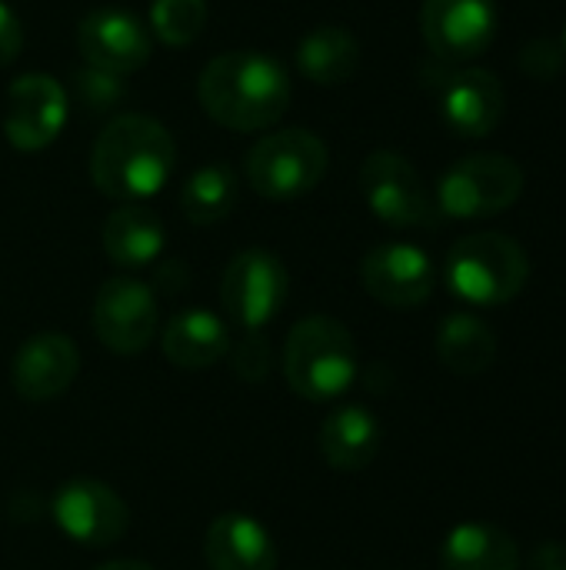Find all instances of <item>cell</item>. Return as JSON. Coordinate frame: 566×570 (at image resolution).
Instances as JSON below:
<instances>
[{
  "label": "cell",
  "mask_w": 566,
  "mask_h": 570,
  "mask_svg": "<svg viewBox=\"0 0 566 570\" xmlns=\"http://www.w3.org/2000/svg\"><path fill=\"white\" fill-rule=\"evenodd\" d=\"M294 97L287 67L264 50H227L214 57L197 80V100L210 120L227 130L254 134L274 127Z\"/></svg>",
  "instance_id": "6da1fadb"
},
{
  "label": "cell",
  "mask_w": 566,
  "mask_h": 570,
  "mask_svg": "<svg viewBox=\"0 0 566 570\" xmlns=\"http://www.w3.org/2000/svg\"><path fill=\"white\" fill-rule=\"evenodd\" d=\"M177 160L170 130L147 114H117L90 150V177L100 194L140 204L163 190Z\"/></svg>",
  "instance_id": "7a4b0ae2"
},
{
  "label": "cell",
  "mask_w": 566,
  "mask_h": 570,
  "mask_svg": "<svg viewBox=\"0 0 566 570\" xmlns=\"http://www.w3.org/2000/svg\"><path fill=\"white\" fill-rule=\"evenodd\" d=\"M360 371L357 341L347 324L327 314H310L297 321L284 344V377L287 387L310 401L324 404L350 391Z\"/></svg>",
  "instance_id": "3957f363"
},
{
  "label": "cell",
  "mask_w": 566,
  "mask_h": 570,
  "mask_svg": "<svg viewBox=\"0 0 566 570\" xmlns=\"http://www.w3.org/2000/svg\"><path fill=\"white\" fill-rule=\"evenodd\" d=\"M444 277L460 301L477 307H500L527 287L530 257L510 234L477 230L450 247Z\"/></svg>",
  "instance_id": "277c9868"
},
{
  "label": "cell",
  "mask_w": 566,
  "mask_h": 570,
  "mask_svg": "<svg viewBox=\"0 0 566 570\" xmlns=\"http://www.w3.org/2000/svg\"><path fill=\"white\" fill-rule=\"evenodd\" d=\"M330 164L327 144L307 130V127H287L260 137L247 160H244V177L254 194L267 200H294L310 194Z\"/></svg>",
  "instance_id": "5b68a950"
},
{
  "label": "cell",
  "mask_w": 566,
  "mask_h": 570,
  "mask_svg": "<svg viewBox=\"0 0 566 570\" xmlns=\"http://www.w3.org/2000/svg\"><path fill=\"white\" fill-rule=\"evenodd\" d=\"M524 167L507 154H467L437 184V210L457 220H480L510 210L524 194Z\"/></svg>",
  "instance_id": "8992f818"
},
{
  "label": "cell",
  "mask_w": 566,
  "mask_h": 570,
  "mask_svg": "<svg viewBox=\"0 0 566 570\" xmlns=\"http://www.w3.org/2000/svg\"><path fill=\"white\" fill-rule=\"evenodd\" d=\"M290 297V274L284 261L264 247H247L230 257L220 277V307L244 334L264 331Z\"/></svg>",
  "instance_id": "52a82bcc"
},
{
  "label": "cell",
  "mask_w": 566,
  "mask_h": 570,
  "mask_svg": "<svg viewBox=\"0 0 566 570\" xmlns=\"http://www.w3.org/2000/svg\"><path fill=\"white\" fill-rule=\"evenodd\" d=\"M360 194L370 214L397 230L434 227L440 214L417 167L397 150H374L364 160Z\"/></svg>",
  "instance_id": "ba28073f"
},
{
  "label": "cell",
  "mask_w": 566,
  "mask_h": 570,
  "mask_svg": "<svg viewBox=\"0 0 566 570\" xmlns=\"http://www.w3.org/2000/svg\"><path fill=\"white\" fill-rule=\"evenodd\" d=\"M50 518L57 531L80 548H110L130 528V508L123 498L93 478H73L50 498Z\"/></svg>",
  "instance_id": "9c48e42d"
},
{
  "label": "cell",
  "mask_w": 566,
  "mask_h": 570,
  "mask_svg": "<svg viewBox=\"0 0 566 570\" xmlns=\"http://www.w3.org/2000/svg\"><path fill=\"white\" fill-rule=\"evenodd\" d=\"M160 327L153 291L137 277H110L93 297V334L117 357L143 354Z\"/></svg>",
  "instance_id": "30bf717a"
},
{
  "label": "cell",
  "mask_w": 566,
  "mask_h": 570,
  "mask_svg": "<svg viewBox=\"0 0 566 570\" xmlns=\"http://www.w3.org/2000/svg\"><path fill=\"white\" fill-rule=\"evenodd\" d=\"M70 114V97L63 83L50 73H20L7 87L3 104V137L17 150H43L50 147Z\"/></svg>",
  "instance_id": "8fae6325"
},
{
  "label": "cell",
  "mask_w": 566,
  "mask_h": 570,
  "mask_svg": "<svg viewBox=\"0 0 566 570\" xmlns=\"http://www.w3.org/2000/svg\"><path fill=\"white\" fill-rule=\"evenodd\" d=\"M494 0H424L420 30L427 47L447 63H467L497 40Z\"/></svg>",
  "instance_id": "7c38bea8"
},
{
  "label": "cell",
  "mask_w": 566,
  "mask_h": 570,
  "mask_svg": "<svg viewBox=\"0 0 566 570\" xmlns=\"http://www.w3.org/2000/svg\"><path fill=\"white\" fill-rule=\"evenodd\" d=\"M77 47L87 67L127 77L150 60L153 40L137 13L120 7H97L80 20Z\"/></svg>",
  "instance_id": "4fadbf2b"
},
{
  "label": "cell",
  "mask_w": 566,
  "mask_h": 570,
  "mask_svg": "<svg viewBox=\"0 0 566 570\" xmlns=\"http://www.w3.org/2000/svg\"><path fill=\"white\" fill-rule=\"evenodd\" d=\"M360 281L377 304L410 311L434 294L437 271L417 244H380L364 257Z\"/></svg>",
  "instance_id": "5bb4252c"
},
{
  "label": "cell",
  "mask_w": 566,
  "mask_h": 570,
  "mask_svg": "<svg viewBox=\"0 0 566 570\" xmlns=\"http://www.w3.org/2000/svg\"><path fill=\"white\" fill-rule=\"evenodd\" d=\"M80 374V351L60 331H40L27 337L10 361V384L20 401L47 404L70 391Z\"/></svg>",
  "instance_id": "9a60e30c"
},
{
  "label": "cell",
  "mask_w": 566,
  "mask_h": 570,
  "mask_svg": "<svg viewBox=\"0 0 566 570\" xmlns=\"http://www.w3.org/2000/svg\"><path fill=\"white\" fill-rule=\"evenodd\" d=\"M507 110L504 83L480 67H464L440 83V117L457 137H487Z\"/></svg>",
  "instance_id": "2e32d148"
},
{
  "label": "cell",
  "mask_w": 566,
  "mask_h": 570,
  "mask_svg": "<svg viewBox=\"0 0 566 570\" xmlns=\"http://www.w3.org/2000/svg\"><path fill=\"white\" fill-rule=\"evenodd\" d=\"M203 558L210 570H277V544L257 518L227 511L210 521Z\"/></svg>",
  "instance_id": "e0dca14e"
},
{
  "label": "cell",
  "mask_w": 566,
  "mask_h": 570,
  "mask_svg": "<svg viewBox=\"0 0 566 570\" xmlns=\"http://www.w3.org/2000/svg\"><path fill=\"white\" fill-rule=\"evenodd\" d=\"M230 344V327L207 307L177 311L160 334L163 357L180 371H207L227 361Z\"/></svg>",
  "instance_id": "ac0fdd59"
},
{
  "label": "cell",
  "mask_w": 566,
  "mask_h": 570,
  "mask_svg": "<svg viewBox=\"0 0 566 570\" xmlns=\"http://www.w3.org/2000/svg\"><path fill=\"white\" fill-rule=\"evenodd\" d=\"M380 441H384V428L374 417V411H367L364 404H344L330 411L317 434L320 458L344 474L370 468L374 458L380 454Z\"/></svg>",
  "instance_id": "d6986e66"
},
{
  "label": "cell",
  "mask_w": 566,
  "mask_h": 570,
  "mask_svg": "<svg viewBox=\"0 0 566 570\" xmlns=\"http://www.w3.org/2000/svg\"><path fill=\"white\" fill-rule=\"evenodd\" d=\"M163 247H167V227L143 204H120L103 220V254L123 271L153 264L163 254Z\"/></svg>",
  "instance_id": "ffe728a7"
},
{
  "label": "cell",
  "mask_w": 566,
  "mask_h": 570,
  "mask_svg": "<svg viewBox=\"0 0 566 570\" xmlns=\"http://www.w3.org/2000/svg\"><path fill=\"white\" fill-rule=\"evenodd\" d=\"M440 570H520V548L504 528L467 521L444 538Z\"/></svg>",
  "instance_id": "44dd1931"
},
{
  "label": "cell",
  "mask_w": 566,
  "mask_h": 570,
  "mask_svg": "<svg viewBox=\"0 0 566 570\" xmlns=\"http://www.w3.org/2000/svg\"><path fill=\"white\" fill-rule=\"evenodd\" d=\"M434 347H437V361L457 377H477V374L490 371L497 361V351H500L490 324L467 311H457L440 321Z\"/></svg>",
  "instance_id": "7402d4cb"
},
{
  "label": "cell",
  "mask_w": 566,
  "mask_h": 570,
  "mask_svg": "<svg viewBox=\"0 0 566 570\" xmlns=\"http://www.w3.org/2000/svg\"><path fill=\"white\" fill-rule=\"evenodd\" d=\"M297 67L310 83H347L360 67V43L350 30L337 23H320L297 43Z\"/></svg>",
  "instance_id": "603a6c76"
},
{
  "label": "cell",
  "mask_w": 566,
  "mask_h": 570,
  "mask_svg": "<svg viewBox=\"0 0 566 570\" xmlns=\"http://www.w3.org/2000/svg\"><path fill=\"white\" fill-rule=\"evenodd\" d=\"M237 197H240V177L234 174L230 164L214 160V164L197 167L187 177V184L180 190V210L190 224L210 227L234 214Z\"/></svg>",
  "instance_id": "cb8c5ba5"
},
{
  "label": "cell",
  "mask_w": 566,
  "mask_h": 570,
  "mask_svg": "<svg viewBox=\"0 0 566 570\" xmlns=\"http://www.w3.org/2000/svg\"><path fill=\"white\" fill-rule=\"evenodd\" d=\"M207 13H210L207 0H153L150 27H153L157 40L180 50V47L193 43L203 33Z\"/></svg>",
  "instance_id": "d4e9b609"
},
{
  "label": "cell",
  "mask_w": 566,
  "mask_h": 570,
  "mask_svg": "<svg viewBox=\"0 0 566 570\" xmlns=\"http://www.w3.org/2000/svg\"><path fill=\"white\" fill-rule=\"evenodd\" d=\"M73 100L90 110V114H110L113 107L123 104L127 97V80L120 73L110 70H97V67H83L73 73Z\"/></svg>",
  "instance_id": "484cf974"
},
{
  "label": "cell",
  "mask_w": 566,
  "mask_h": 570,
  "mask_svg": "<svg viewBox=\"0 0 566 570\" xmlns=\"http://www.w3.org/2000/svg\"><path fill=\"white\" fill-rule=\"evenodd\" d=\"M227 361L237 377H244L247 384H260L274 367V344L260 331H250V334H244V341L230 344Z\"/></svg>",
  "instance_id": "4316f807"
},
{
  "label": "cell",
  "mask_w": 566,
  "mask_h": 570,
  "mask_svg": "<svg viewBox=\"0 0 566 570\" xmlns=\"http://www.w3.org/2000/svg\"><path fill=\"white\" fill-rule=\"evenodd\" d=\"M566 50L560 43H554L550 37H534L530 43H524L520 50V67L534 77V80H554L564 73Z\"/></svg>",
  "instance_id": "83f0119b"
},
{
  "label": "cell",
  "mask_w": 566,
  "mask_h": 570,
  "mask_svg": "<svg viewBox=\"0 0 566 570\" xmlns=\"http://www.w3.org/2000/svg\"><path fill=\"white\" fill-rule=\"evenodd\" d=\"M23 50V23L10 3L0 0V67L13 63Z\"/></svg>",
  "instance_id": "f1b7e54d"
},
{
  "label": "cell",
  "mask_w": 566,
  "mask_h": 570,
  "mask_svg": "<svg viewBox=\"0 0 566 570\" xmlns=\"http://www.w3.org/2000/svg\"><path fill=\"white\" fill-rule=\"evenodd\" d=\"M527 570H566V544L564 541H544L530 551Z\"/></svg>",
  "instance_id": "f546056e"
},
{
  "label": "cell",
  "mask_w": 566,
  "mask_h": 570,
  "mask_svg": "<svg viewBox=\"0 0 566 570\" xmlns=\"http://www.w3.org/2000/svg\"><path fill=\"white\" fill-rule=\"evenodd\" d=\"M93 570H153L147 561H130V558H120V561H107Z\"/></svg>",
  "instance_id": "4dcf8cb0"
},
{
  "label": "cell",
  "mask_w": 566,
  "mask_h": 570,
  "mask_svg": "<svg viewBox=\"0 0 566 570\" xmlns=\"http://www.w3.org/2000/svg\"><path fill=\"white\" fill-rule=\"evenodd\" d=\"M564 50H566V30H564Z\"/></svg>",
  "instance_id": "1f68e13d"
}]
</instances>
